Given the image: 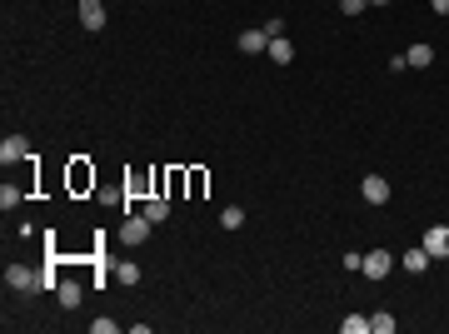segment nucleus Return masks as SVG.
Here are the masks:
<instances>
[{
    "mask_svg": "<svg viewBox=\"0 0 449 334\" xmlns=\"http://www.w3.org/2000/svg\"><path fill=\"white\" fill-rule=\"evenodd\" d=\"M25 155H30L25 135H6V140H0V160H6V165H15V160H25Z\"/></svg>",
    "mask_w": 449,
    "mask_h": 334,
    "instance_id": "423d86ee",
    "label": "nucleus"
},
{
    "mask_svg": "<svg viewBox=\"0 0 449 334\" xmlns=\"http://www.w3.org/2000/svg\"><path fill=\"white\" fill-rule=\"evenodd\" d=\"M404 65H414V70H425V65H434V45H425V40H414V45H409V55H404Z\"/></svg>",
    "mask_w": 449,
    "mask_h": 334,
    "instance_id": "0eeeda50",
    "label": "nucleus"
},
{
    "mask_svg": "<svg viewBox=\"0 0 449 334\" xmlns=\"http://www.w3.org/2000/svg\"><path fill=\"white\" fill-rule=\"evenodd\" d=\"M425 250H430V260H449V225L425 230Z\"/></svg>",
    "mask_w": 449,
    "mask_h": 334,
    "instance_id": "f03ea898",
    "label": "nucleus"
},
{
    "mask_svg": "<svg viewBox=\"0 0 449 334\" xmlns=\"http://www.w3.org/2000/svg\"><path fill=\"white\" fill-rule=\"evenodd\" d=\"M265 50H269V60H275V65H290V60H294V45H290V40H280V35L269 40Z\"/></svg>",
    "mask_w": 449,
    "mask_h": 334,
    "instance_id": "f8f14e48",
    "label": "nucleus"
},
{
    "mask_svg": "<svg viewBox=\"0 0 449 334\" xmlns=\"http://www.w3.org/2000/svg\"><path fill=\"white\" fill-rule=\"evenodd\" d=\"M80 25L85 30H105V0H80Z\"/></svg>",
    "mask_w": 449,
    "mask_h": 334,
    "instance_id": "20e7f679",
    "label": "nucleus"
},
{
    "mask_svg": "<svg viewBox=\"0 0 449 334\" xmlns=\"http://www.w3.org/2000/svg\"><path fill=\"white\" fill-rule=\"evenodd\" d=\"M430 6H434L439 15H449V0H430Z\"/></svg>",
    "mask_w": 449,
    "mask_h": 334,
    "instance_id": "6ab92c4d",
    "label": "nucleus"
},
{
    "mask_svg": "<svg viewBox=\"0 0 449 334\" xmlns=\"http://www.w3.org/2000/svg\"><path fill=\"white\" fill-rule=\"evenodd\" d=\"M365 6H370V0H340V10H345V15H359Z\"/></svg>",
    "mask_w": 449,
    "mask_h": 334,
    "instance_id": "a211bd4d",
    "label": "nucleus"
},
{
    "mask_svg": "<svg viewBox=\"0 0 449 334\" xmlns=\"http://www.w3.org/2000/svg\"><path fill=\"white\" fill-rule=\"evenodd\" d=\"M6 285H10L15 294H30V289H40L45 280L36 275V269H25V264H10V269H6Z\"/></svg>",
    "mask_w": 449,
    "mask_h": 334,
    "instance_id": "f257e3e1",
    "label": "nucleus"
},
{
    "mask_svg": "<svg viewBox=\"0 0 449 334\" xmlns=\"http://www.w3.org/2000/svg\"><path fill=\"white\" fill-rule=\"evenodd\" d=\"M235 45H239V50H245V55H260V50L269 45V35H265V30H245V35H239Z\"/></svg>",
    "mask_w": 449,
    "mask_h": 334,
    "instance_id": "9d476101",
    "label": "nucleus"
},
{
    "mask_svg": "<svg viewBox=\"0 0 449 334\" xmlns=\"http://www.w3.org/2000/svg\"><path fill=\"white\" fill-rule=\"evenodd\" d=\"M359 269H365L370 280H384L389 269H395V255H389V250H370V255H365V264H359Z\"/></svg>",
    "mask_w": 449,
    "mask_h": 334,
    "instance_id": "7ed1b4c3",
    "label": "nucleus"
},
{
    "mask_svg": "<svg viewBox=\"0 0 449 334\" xmlns=\"http://www.w3.org/2000/svg\"><path fill=\"white\" fill-rule=\"evenodd\" d=\"M370 329H375V334H395V315H389V310L370 315Z\"/></svg>",
    "mask_w": 449,
    "mask_h": 334,
    "instance_id": "4468645a",
    "label": "nucleus"
},
{
    "mask_svg": "<svg viewBox=\"0 0 449 334\" xmlns=\"http://www.w3.org/2000/svg\"><path fill=\"white\" fill-rule=\"evenodd\" d=\"M220 225H225V230H239V225H245V209H239V205H230L225 215H220Z\"/></svg>",
    "mask_w": 449,
    "mask_h": 334,
    "instance_id": "2eb2a0df",
    "label": "nucleus"
},
{
    "mask_svg": "<svg viewBox=\"0 0 449 334\" xmlns=\"http://www.w3.org/2000/svg\"><path fill=\"white\" fill-rule=\"evenodd\" d=\"M345 334H370V319H365V315H349V319H345Z\"/></svg>",
    "mask_w": 449,
    "mask_h": 334,
    "instance_id": "dca6fc26",
    "label": "nucleus"
},
{
    "mask_svg": "<svg viewBox=\"0 0 449 334\" xmlns=\"http://www.w3.org/2000/svg\"><path fill=\"white\" fill-rule=\"evenodd\" d=\"M140 215H145L150 225H165V220H170V200H145Z\"/></svg>",
    "mask_w": 449,
    "mask_h": 334,
    "instance_id": "9b49d317",
    "label": "nucleus"
},
{
    "mask_svg": "<svg viewBox=\"0 0 449 334\" xmlns=\"http://www.w3.org/2000/svg\"><path fill=\"white\" fill-rule=\"evenodd\" d=\"M370 6H389V0H370Z\"/></svg>",
    "mask_w": 449,
    "mask_h": 334,
    "instance_id": "aec40b11",
    "label": "nucleus"
},
{
    "mask_svg": "<svg viewBox=\"0 0 449 334\" xmlns=\"http://www.w3.org/2000/svg\"><path fill=\"white\" fill-rule=\"evenodd\" d=\"M145 234H150V220H145V215H130L125 230H120V239H130V245H140Z\"/></svg>",
    "mask_w": 449,
    "mask_h": 334,
    "instance_id": "6e6552de",
    "label": "nucleus"
},
{
    "mask_svg": "<svg viewBox=\"0 0 449 334\" xmlns=\"http://www.w3.org/2000/svg\"><path fill=\"white\" fill-rule=\"evenodd\" d=\"M115 280H125V285H135V280H140V269H135V264H115Z\"/></svg>",
    "mask_w": 449,
    "mask_h": 334,
    "instance_id": "f3484780",
    "label": "nucleus"
},
{
    "mask_svg": "<svg viewBox=\"0 0 449 334\" xmlns=\"http://www.w3.org/2000/svg\"><path fill=\"white\" fill-rule=\"evenodd\" d=\"M55 294H60V305H65V310H75L80 299H85V289H80L75 280H60V285H55Z\"/></svg>",
    "mask_w": 449,
    "mask_h": 334,
    "instance_id": "1a4fd4ad",
    "label": "nucleus"
},
{
    "mask_svg": "<svg viewBox=\"0 0 449 334\" xmlns=\"http://www.w3.org/2000/svg\"><path fill=\"white\" fill-rule=\"evenodd\" d=\"M404 269H409V275H419V269H430V250H425V245L404 250Z\"/></svg>",
    "mask_w": 449,
    "mask_h": 334,
    "instance_id": "ddd939ff",
    "label": "nucleus"
},
{
    "mask_svg": "<svg viewBox=\"0 0 449 334\" xmlns=\"http://www.w3.org/2000/svg\"><path fill=\"white\" fill-rule=\"evenodd\" d=\"M359 190H365L370 205H389V180L384 175H365V185H359Z\"/></svg>",
    "mask_w": 449,
    "mask_h": 334,
    "instance_id": "39448f33",
    "label": "nucleus"
}]
</instances>
